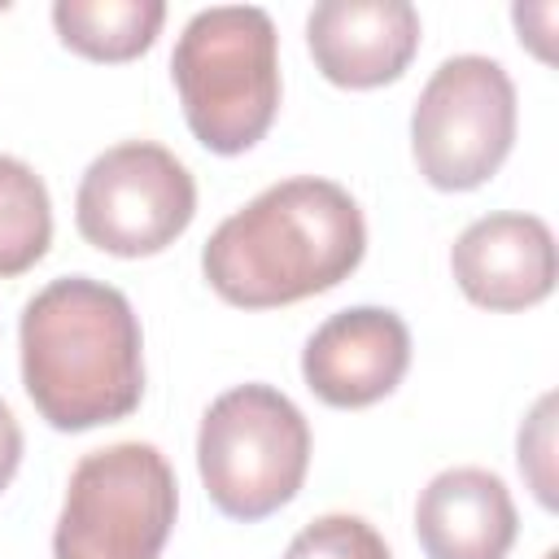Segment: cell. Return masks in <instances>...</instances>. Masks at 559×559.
<instances>
[{"mask_svg":"<svg viewBox=\"0 0 559 559\" xmlns=\"http://www.w3.org/2000/svg\"><path fill=\"white\" fill-rule=\"evenodd\" d=\"M166 22L162 0H57L52 26L61 44L87 61H135Z\"/></svg>","mask_w":559,"mask_h":559,"instance_id":"obj_12","label":"cell"},{"mask_svg":"<svg viewBox=\"0 0 559 559\" xmlns=\"http://www.w3.org/2000/svg\"><path fill=\"white\" fill-rule=\"evenodd\" d=\"M411 367V328L397 310L384 306H349L314 328L301 349L306 389L336 406L362 411L389 397Z\"/></svg>","mask_w":559,"mask_h":559,"instance_id":"obj_8","label":"cell"},{"mask_svg":"<svg viewBox=\"0 0 559 559\" xmlns=\"http://www.w3.org/2000/svg\"><path fill=\"white\" fill-rule=\"evenodd\" d=\"M52 245V201L44 179L22 162L0 153V280L31 271Z\"/></svg>","mask_w":559,"mask_h":559,"instance_id":"obj_13","label":"cell"},{"mask_svg":"<svg viewBox=\"0 0 559 559\" xmlns=\"http://www.w3.org/2000/svg\"><path fill=\"white\" fill-rule=\"evenodd\" d=\"M22 389L57 432L127 419L144 397V336L131 301L92 275H61L22 306Z\"/></svg>","mask_w":559,"mask_h":559,"instance_id":"obj_2","label":"cell"},{"mask_svg":"<svg viewBox=\"0 0 559 559\" xmlns=\"http://www.w3.org/2000/svg\"><path fill=\"white\" fill-rule=\"evenodd\" d=\"M546 559H559V550H550V555H546Z\"/></svg>","mask_w":559,"mask_h":559,"instance_id":"obj_18","label":"cell"},{"mask_svg":"<svg viewBox=\"0 0 559 559\" xmlns=\"http://www.w3.org/2000/svg\"><path fill=\"white\" fill-rule=\"evenodd\" d=\"M183 122L201 148H253L280 109V35L258 4H218L188 17L170 52Z\"/></svg>","mask_w":559,"mask_h":559,"instance_id":"obj_3","label":"cell"},{"mask_svg":"<svg viewBox=\"0 0 559 559\" xmlns=\"http://www.w3.org/2000/svg\"><path fill=\"white\" fill-rule=\"evenodd\" d=\"M450 271L472 306L528 310L555 288V236L537 214H485L454 240Z\"/></svg>","mask_w":559,"mask_h":559,"instance_id":"obj_10","label":"cell"},{"mask_svg":"<svg viewBox=\"0 0 559 559\" xmlns=\"http://www.w3.org/2000/svg\"><path fill=\"white\" fill-rule=\"evenodd\" d=\"M284 559H393L384 537L362 515H319L310 520L284 550Z\"/></svg>","mask_w":559,"mask_h":559,"instance_id":"obj_14","label":"cell"},{"mask_svg":"<svg viewBox=\"0 0 559 559\" xmlns=\"http://www.w3.org/2000/svg\"><path fill=\"white\" fill-rule=\"evenodd\" d=\"M179 485L148 441H118L74 463L52 528V559H162Z\"/></svg>","mask_w":559,"mask_h":559,"instance_id":"obj_5","label":"cell"},{"mask_svg":"<svg viewBox=\"0 0 559 559\" xmlns=\"http://www.w3.org/2000/svg\"><path fill=\"white\" fill-rule=\"evenodd\" d=\"M367 253L358 201L319 175H293L223 218L201 249L210 288L240 310L293 306L336 288Z\"/></svg>","mask_w":559,"mask_h":559,"instance_id":"obj_1","label":"cell"},{"mask_svg":"<svg viewBox=\"0 0 559 559\" xmlns=\"http://www.w3.org/2000/svg\"><path fill=\"white\" fill-rule=\"evenodd\" d=\"M515 144V83L480 52H459L432 70L411 109V153L441 192H472L498 175Z\"/></svg>","mask_w":559,"mask_h":559,"instance_id":"obj_6","label":"cell"},{"mask_svg":"<svg viewBox=\"0 0 559 559\" xmlns=\"http://www.w3.org/2000/svg\"><path fill=\"white\" fill-rule=\"evenodd\" d=\"M515 17V31H520V44H528L542 61H550V22H555V4H515L511 9Z\"/></svg>","mask_w":559,"mask_h":559,"instance_id":"obj_16","label":"cell"},{"mask_svg":"<svg viewBox=\"0 0 559 559\" xmlns=\"http://www.w3.org/2000/svg\"><path fill=\"white\" fill-rule=\"evenodd\" d=\"M520 472L528 476L537 502L555 511V393H546L520 428Z\"/></svg>","mask_w":559,"mask_h":559,"instance_id":"obj_15","label":"cell"},{"mask_svg":"<svg viewBox=\"0 0 559 559\" xmlns=\"http://www.w3.org/2000/svg\"><path fill=\"white\" fill-rule=\"evenodd\" d=\"M306 44L328 83L384 87L419 52V13L406 0H323L306 17Z\"/></svg>","mask_w":559,"mask_h":559,"instance_id":"obj_9","label":"cell"},{"mask_svg":"<svg viewBox=\"0 0 559 559\" xmlns=\"http://www.w3.org/2000/svg\"><path fill=\"white\" fill-rule=\"evenodd\" d=\"M310 467V424L271 384H236L210 402L197 432V472L210 502L240 520L288 507Z\"/></svg>","mask_w":559,"mask_h":559,"instance_id":"obj_4","label":"cell"},{"mask_svg":"<svg viewBox=\"0 0 559 559\" xmlns=\"http://www.w3.org/2000/svg\"><path fill=\"white\" fill-rule=\"evenodd\" d=\"M515 533L511 489L489 467H445L415 502V537L428 559H507Z\"/></svg>","mask_w":559,"mask_h":559,"instance_id":"obj_11","label":"cell"},{"mask_svg":"<svg viewBox=\"0 0 559 559\" xmlns=\"http://www.w3.org/2000/svg\"><path fill=\"white\" fill-rule=\"evenodd\" d=\"M17 467H22V428H17L13 411L0 402V493L9 489Z\"/></svg>","mask_w":559,"mask_h":559,"instance_id":"obj_17","label":"cell"},{"mask_svg":"<svg viewBox=\"0 0 559 559\" xmlns=\"http://www.w3.org/2000/svg\"><path fill=\"white\" fill-rule=\"evenodd\" d=\"M197 214V183L188 166L153 144L122 140L92 157L74 192L79 236L114 258H153L175 245Z\"/></svg>","mask_w":559,"mask_h":559,"instance_id":"obj_7","label":"cell"}]
</instances>
